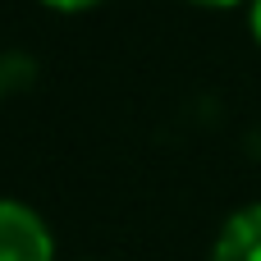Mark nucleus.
Masks as SVG:
<instances>
[{
    "label": "nucleus",
    "mask_w": 261,
    "mask_h": 261,
    "mask_svg": "<svg viewBox=\"0 0 261 261\" xmlns=\"http://www.w3.org/2000/svg\"><path fill=\"white\" fill-rule=\"evenodd\" d=\"M0 261H50V234L23 202H0Z\"/></svg>",
    "instance_id": "nucleus-1"
},
{
    "label": "nucleus",
    "mask_w": 261,
    "mask_h": 261,
    "mask_svg": "<svg viewBox=\"0 0 261 261\" xmlns=\"http://www.w3.org/2000/svg\"><path fill=\"white\" fill-rule=\"evenodd\" d=\"M197 5H239V0H197Z\"/></svg>",
    "instance_id": "nucleus-5"
},
{
    "label": "nucleus",
    "mask_w": 261,
    "mask_h": 261,
    "mask_svg": "<svg viewBox=\"0 0 261 261\" xmlns=\"http://www.w3.org/2000/svg\"><path fill=\"white\" fill-rule=\"evenodd\" d=\"M50 9H87V5H96V0H46Z\"/></svg>",
    "instance_id": "nucleus-3"
},
{
    "label": "nucleus",
    "mask_w": 261,
    "mask_h": 261,
    "mask_svg": "<svg viewBox=\"0 0 261 261\" xmlns=\"http://www.w3.org/2000/svg\"><path fill=\"white\" fill-rule=\"evenodd\" d=\"M211 261H261V202L257 206H243L220 229V243H216V257Z\"/></svg>",
    "instance_id": "nucleus-2"
},
{
    "label": "nucleus",
    "mask_w": 261,
    "mask_h": 261,
    "mask_svg": "<svg viewBox=\"0 0 261 261\" xmlns=\"http://www.w3.org/2000/svg\"><path fill=\"white\" fill-rule=\"evenodd\" d=\"M252 32H257V41H261V0H252Z\"/></svg>",
    "instance_id": "nucleus-4"
}]
</instances>
